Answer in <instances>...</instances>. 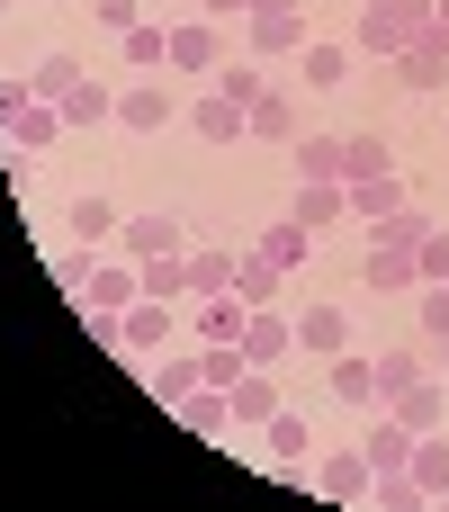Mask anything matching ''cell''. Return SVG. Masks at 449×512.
Returning <instances> with one entry per match:
<instances>
[{
    "mask_svg": "<svg viewBox=\"0 0 449 512\" xmlns=\"http://www.w3.org/2000/svg\"><path fill=\"white\" fill-rule=\"evenodd\" d=\"M261 441H270V459H279L288 477H315V432H306V414H288V405H279V414L261 423Z\"/></svg>",
    "mask_w": 449,
    "mask_h": 512,
    "instance_id": "obj_11",
    "label": "cell"
},
{
    "mask_svg": "<svg viewBox=\"0 0 449 512\" xmlns=\"http://www.w3.org/2000/svg\"><path fill=\"white\" fill-rule=\"evenodd\" d=\"M234 297H243V306H279V297H288V270H279L270 252H234Z\"/></svg>",
    "mask_w": 449,
    "mask_h": 512,
    "instance_id": "obj_19",
    "label": "cell"
},
{
    "mask_svg": "<svg viewBox=\"0 0 449 512\" xmlns=\"http://www.w3.org/2000/svg\"><path fill=\"white\" fill-rule=\"evenodd\" d=\"M396 207H414L405 171H369V180H351V225H387Z\"/></svg>",
    "mask_w": 449,
    "mask_h": 512,
    "instance_id": "obj_10",
    "label": "cell"
},
{
    "mask_svg": "<svg viewBox=\"0 0 449 512\" xmlns=\"http://www.w3.org/2000/svg\"><path fill=\"white\" fill-rule=\"evenodd\" d=\"M288 153H297V180H351V162H342V135H297Z\"/></svg>",
    "mask_w": 449,
    "mask_h": 512,
    "instance_id": "obj_28",
    "label": "cell"
},
{
    "mask_svg": "<svg viewBox=\"0 0 449 512\" xmlns=\"http://www.w3.org/2000/svg\"><path fill=\"white\" fill-rule=\"evenodd\" d=\"M171 315H180V306H162V297H135V306L117 315V351H135V360L171 351Z\"/></svg>",
    "mask_w": 449,
    "mask_h": 512,
    "instance_id": "obj_5",
    "label": "cell"
},
{
    "mask_svg": "<svg viewBox=\"0 0 449 512\" xmlns=\"http://www.w3.org/2000/svg\"><path fill=\"white\" fill-rule=\"evenodd\" d=\"M324 504H369V450H333V459H315V477H306Z\"/></svg>",
    "mask_w": 449,
    "mask_h": 512,
    "instance_id": "obj_7",
    "label": "cell"
},
{
    "mask_svg": "<svg viewBox=\"0 0 449 512\" xmlns=\"http://www.w3.org/2000/svg\"><path fill=\"white\" fill-rule=\"evenodd\" d=\"M324 387H333L342 405H360V414H378V360H369V351H333V369H324Z\"/></svg>",
    "mask_w": 449,
    "mask_h": 512,
    "instance_id": "obj_15",
    "label": "cell"
},
{
    "mask_svg": "<svg viewBox=\"0 0 449 512\" xmlns=\"http://www.w3.org/2000/svg\"><path fill=\"white\" fill-rule=\"evenodd\" d=\"M378 297H405V288H423V261L405 252V243H369V270H360Z\"/></svg>",
    "mask_w": 449,
    "mask_h": 512,
    "instance_id": "obj_18",
    "label": "cell"
},
{
    "mask_svg": "<svg viewBox=\"0 0 449 512\" xmlns=\"http://www.w3.org/2000/svg\"><path fill=\"white\" fill-rule=\"evenodd\" d=\"M117 252H126V261L189 252V225H180V216H162V207H144V216H126V225H117Z\"/></svg>",
    "mask_w": 449,
    "mask_h": 512,
    "instance_id": "obj_4",
    "label": "cell"
},
{
    "mask_svg": "<svg viewBox=\"0 0 449 512\" xmlns=\"http://www.w3.org/2000/svg\"><path fill=\"white\" fill-rule=\"evenodd\" d=\"M63 225H72V243H81V252H108V243H117V225H126V216H117V207H108V198H99V189H81V198H72V207H63Z\"/></svg>",
    "mask_w": 449,
    "mask_h": 512,
    "instance_id": "obj_13",
    "label": "cell"
},
{
    "mask_svg": "<svg viewBox=\"0 0 449 512\" xmlns=\"http://www.w3.org/2000/svg\"><path fill=\"white\" fill-rule=\"evenodd\" d=\"M198 18H216V27H225V18H252V0H198Z\"/></svg>",
    "mask_w": 449,
    "mask_h": 512,
    "instance_id": "obj_45",
    "label": "cell"
},
{
    "mask_svg": "<svg viewBox=\"0 0 449 512\" xmlns=\"http://www.w3.org/2000/svg\"><path fill=\"white\" fill-rule=\"evenodd\" d=\"M189 126H198L207 144H243V135H252V108H234L225 90H207V99L189 108Z\"/></svg>",
    "mask_w": 449,
    "mask_h": 512,
    "instance_id": "obj_24",
    "label": "cell"
},
{
    "mask_svg": "<svg viewBox=\"0 0 449 512\" xmlns=\"http://www.w3.org/2000/svg\"><path fill=\"white\" fill-rule=\"evenodd\" d=\"M243 369H252V360H243V342H207V351H198V378H207V387H234Z\"/></svg>",
    "mask_w": 449,
    "mask_h": 512,
    "instance_id": "obj_38",
    "label": "cell"
},
{
    "mask_svg": "<svg viewBox=\"0 0 449 512\" xmlns=\"http://www.w3.org/2000/svg\"><path fill=\"white\" fill-rule=\"evenodd\" d=\"M243 36H252V63H270V54H306V18H297V9H252Z\"/></svg>",
    "mask_w": 449,
    "mask_h": 512,
    "instance_id": "obj_9",
    "label": "cell"
},
{
    "mask_svg": "<svg viewBox=\"0 0 449 512\" xmlns=\"http://www.w3.org/2000/svg\"><path fill=\"white\" fill-rule=\"evenodd\" d=\"M27 99H36V90H27V81H0V135H9V126H18V108H27Z\"/></svg>",
    "mask_w": 449,
    "mask_h": 512,
    "instance_id": "obj_44",
    "label": "cell"
},
{
    "mask_svg": "<svg viewBox=\"0 0 449 512\" xmlns=\"http://www.w3.org/2000/svg\"><path fill=\"white\" fill-rule=\"evenodd\" d=\"M90 18H99L108 36H126V27H144V18H153V0H90Z\"/></svg>",
    "mask_w": 449,
    "mask_h": 512,
    "instance_id": "obj_41",
    "label": "cell"
},
{
    "mask_svg": "<svg viewBox=\"0 0 449 512\" xmlns=\"http://www.w3.org/2000/svg\"><path fill=\"white\" fill-rule=\"evenodd\" d=\"M423 27H432V0H360V18H351V54L396 63Z\"/></svg>",
    "mask_w": 449,
    "mask_h": 512,
    "instance_id": "obj_1",
    "label": "cell"
},
{
    "mask_svg": "<svg viewBox=\"0 0 449 512\" xmlns=\"http://www.w3.org/2000/svg\"><path fill=\"white\" fill-rule=\"evenodd\" d=\"M171 414H180V432H198V441H225V432H234V396H225V387H189Z\"/></svg>",
    "mask_w": 449,
    "mask_h": 512,
    "instance_id": "obj_16",
    "label": "cell"
},
{
    "mask_svg": "<svg viewBox=\"0 0 449 512\" xmlns=\"http://www.w3.org/2000/svg\"><path fill=\"white\" fill-rule=\"evenodd\" d=\"M243 297H198V342H243Z\"/></svg>",
    "mask_w": 449,
    "mask_h": 512,
    "instance_id": "obj_32",
    "label": "cell"
},
{
    "mask_svg": "<svg viewBox=\"0 0 449 512\" xmlns=\"http://www.w3.org/2000/svg\"><path fill=\"white\" fill-rule=\"evenodd\" d=\"M252 9H306V0H252Z\"/></svg>",
    "mask_w": 449,
    "mask_h": 512,
    "instance_id": "obj_48",
    "label": "cell"
},
{
    "mask_svg": "<svg viewBox=\"0 0 449 512\" xmlns=\"http://www.w3.org/2000/svg\"><path fill=\"white\" fill-rule=\"evenodd\" d=\"M288 351H297V315H279V306H252V315H243V360H252V369H279Z\"/></svg>",
    "mask_w": 449,
    "mask_h": 512,
    "instance_id": "obj_6",
    "label": "cell"
},
{
    "mask_svg": "<svg viewBox=\"0 0 449 512\" xmlns=\"http://www.w3.org/2000/svg\"><path fill=\"white\" fill-rule=\"evenodd\" d=\"M198 297H234V252L189 243V306H198Z\"/></svg>",
    "mask_w": 449,
    "mask_h": 512,
    "instance_id": "obj_29",
    "label": "cell"
},
{
    "mask_svg": "<svg viewBox=\"0 0 449 512\" xmlns=\"http://www.w3.org/2000/svg\"><path fill=\"white\" fill-rule=\"evenodd\" d=\"M54 135H63V108H45V99H27V108H18V126H9V153H45Z\"/></svg>",
    "mask_w": 449,
    "mask_h": 512,
    "instance_id": "obj_30",
    "label": "cell"
},
{
    "mask_svg": "<svg viewBox=\"0 0 449 512\" xmlns=\"http://www.w3.org/2000/svg\"><path fill=\"white\" fill-rule=\"evenodd\" d=\"M135 288H144V297H162V306H189V252L135 261Z\"/></svg>",
    "mask_w": 449,
    "mask_h": 512,
    "instance_id": "obj_27",
    "label": "cell"
},
{
    "mask_svg": "<svg viewBox=\"0 0 449 512\" xmlns=\"http://www.w3.org/2000/svg\"><path fill=\"white\" fill-rule=\"evenodd\" d=\"M297 225H351V180H297Z\"/></svg>",
    "mask_w": 449,
    "mask_h": 512,
    "instance_id": "obj_17",
    "label": "cell"
},
{
    "mask_svg": "<svg viewBox=\"0 0 449 512\" xmlns=\"http://www.w3.org/2000/svg\"><path fill=\"white\" fill-rule=\"evenodd\" d=\"M414 378H432V369H423L414 351H378V405H396V396H405Z\"/></svg>",
    "mask_w": 449,
    "mask_h": 512,
    "instance_id": "obj_36",
    "label": "cell"
},
{
    "mask_svg": "<svg viewBox=\"0 0 449 512\" xmlns=\"http://www.w3.org/2000/svg\"><path fill=\"white\" fill-rule=\"evenodd\" d=\"M306 243H315V234H306V225H297V216H288V225H270V234H261V243H252V252H270V261H279V270H297V261H306Z\"/></svg>",
    "mask_w": 449,
    "mask_h": 512,
    "instance_id": "obj_37",
    "label": "cell"
},
{
    "mask_svg": "<svg viewBox=\"0 0 449 512\" xmlns=\"http://www.w3.org/2000/svg\"><path fill=\"white\" fill-rule=\"evenodd\" d=\"M297 351H315V360H333V351H351V315L342 306H297Z\"/></svg>",
    "mask_w": 449,
    "mask_h": 512,
    "instance_id": "obj_14",
    "label": "cell"
},
{
    "mask_svg": "<svg viewBox=\"0 0 449 512\" xmlns=\"http://www.w3.org/2000/svg\"><path fill=\"white\" fill-rule=\"evenodd\" d=\"M216 90H225L234 108H252V99H270V72H261V63L243 54V63H225V72H216Z\"/></svg>",
    "mask_w": 449,
    "mask_h": 512,
    "instance_id": "obj_35",
    "label": "cell"
},
{
    "mask_svg": "<svg viewBox=\"0 0 449 512\" xmlns=\"http://www.w3.org/2000/svg\"><path fill=\"white\" fill-rule=\"evenodd\" d=\"M351 63H360V54H351L342 36H306V90H342Z\"/></svg>",
    "mask_w": 449,
    "mask_h": 512,
    "instance_id": "obj_26",
    "label": "cell"
},
{
    "mask_svg": "<svg viewBox=\"0 0 449 512\" xmlns=\"http://www.w3.org/2000/svg\"><path fill=\"white\" fill-rule=\"evenodd\" d=\"M414 315H423L432 342H449V279H423V306H414Z\"/></svg>",
    "mask_w": 449,
    "mask_h": 512,
    "instance_id": "obj_42",
    "label": "cell"
},
{
    "mask_svg": "<svg viewBox=\"0 0 449 512\" xmlns=\"http://www.w3.org/2000/svg\"><path fill=\"white\" fill-rule=\"evenodd\" d=\"M432 36H441V45H449V0H432Z\"/></svg>",
    "mask_w": 449,
    "mask_h": 512,
    "instance_id": "obj_47",
    "label": "cell"
},
{
    "mask_svg": "<svg viewBox=\"0 0 449 512\" xmlns=\"http://www.w3.org/2000/svg\"><path fill=\"white\" fill-rule=\"evenodd\" d=\"M171 117H180L171 81H153V72H144V81H126V90H117V126H126V135H162Z\"/></svg>",
    "mask_w": 449,
    "mask_h": 512,
    "instance_id": "obj_3",
    "label": "cell"
},
{
    "mask_svg": "<svg viewBox=\"0 0 449 512\" xmlns=\"http://www.w3.org/2000/svg\"><path fill=\"white\" fill-rule=\"evenodd\" d=\"M414 261H423V279H449V225H432V234L414 243Z\"/></svg>",
    "mask_w": 449,
    "mask_h": 512,
    "instance_id": "obj_43",
    "label": "cell"
},
{
    "mask_svg": "<svg viewBox=\"0 0 449 512\" xmlns=\"http://www.w3.org/2000/svg\"><path fill=\"white\" fill-rule=\"evenodd\" d=\"M342 162H351V180H369V171H396V153H387L378 135H342Z\"/></svg>",
    "mask_w": 449,
    "mask_h": 512,
    "instance_id": "obj_39",
    "label": "cell"
},
{
    "mask_svg": "<svg viewBox=\"0 0 449 512\" xmlns=\"http://www.w3.org/2000/svg\"><path fill=\"white\" fill-rule=\"evenodd\" d=\"M153 9H162V18H198V0H153Z\"/></svg>",
    "mask_w": 449,
    "mask_h": 512,
    "instance_id": "obj_46",
    "label": "cell"
},
{
    "mask_svg": "<svg viewBox=\"0 0 449 512\" xmlns=\"http://www.w3.org/2000/svg\"><path fill=\"white\" fill-rule=\"evenodd\" d=\"M441 378H449V351H441Z\"/></svg>",
    "mask_w": 449,
    "mask_h": 512,
    "instance_id": "obj_49",
    "label": "cell"
},
{
    "mask_svg": "<svg viewBox=\"0 0 449 512\" xmlns=\"http://www.w3.org/2000/svg\"><path fill=\"white\" fill-rule=\"evenodd\" d=\"M63 126H117V90H108V81H81V90L63 99Z\"/></svg>",
    "mask_w": 449,
    "mask_h": 512,
    "instance_id": "obj_31",
    "label": "cell"
},
{
    "mask_svg": "<svg viewBox=\"0 0 449 512\" xmlns=\"http://www.w3.org/2000/svg\"><path fill=\"white\" fill-rule=\"evenodd\" d=\"M396 423H414V432H441V414H449V378H414L396 405H387Z\"/></svg>",
    "mask_w": 449,
    "mask_h": 512,
    "instance_id": "obj_25",
    "label": "cell"
},
{
    "mask_svg": "<svg viewBox=\"0 0 449 512\" xmlns=\"http://www.w3.org/2000/svg\"><path fill=\"white\" fill-rule=\"evenodd\" d=\"M144 387H153V396H162V414H171L189 387H207V378H198V351H153V360H144Z\"/></svg>",
    "mask_w": 449,
    "mask_h": 512,
    "instance_id": "obj_20",
    "label": "cell"
},
{
    "mask_svg": "<svg viewBox=\"0 0 449 512\" xmlns=\"http://www.w3.org/2000/svg\"><path fill=\"white\" fill-rule=\"evenodd\" d=\"M423 234H432V216H423V207H396L387 225H369V243H405V252H414Z\"/></svg>",
    "mask_w": 449,
    "mask_h": 512,
    "instance_id": "obj_40",
    "label": "cell"
},
{
    "mask_svg": "<svg viewBox=\"0 0 449 512\" xmlns=\"http://www.w3.org/2000/svg\"><path fill=\"white\" fill-rule=\"evenodd\" d=\"M387 72H396V90H449V45L423 27V36H414V45H405Z\"/></svg>",
    "mask_w": 449,
    "mask_h": 512,
    "instance_id": "obj_8",
    "label": "cell"
},
{
    "mask_svg": "<svg viewBox=\"0 0 449 512\" xmlns=\"http://www.w3.org/2000/svg\"><path fill=\"white\" fill-rule=\"evenodd\" d=\"M252 135H261V144H297L306 126H297V108H288V99L270 90V99H252Z\"/></svg>",
    "mask_w": 449,
    "mask_h": 512,
    "instance_id": "obj_34",
    "label": "cell"
},
{
    "mask_svg": "<svg viewBox=\"0 0 449 512\" xmlns=\"http://www.w3.org/2000/svg\"><path fill=\"white\" fill-rule=\"evenodd\" d=\"M414 477H423L432 504L449 495V432H423V441H414Z\"/></svg>",
    "mask_w": 449,
    "mask_h": 512,
    "instance_id": "obj_33",
    "label": "cell"
},
{
    "mask_svg": "<svg viewBox=\"0 0 449 512\" xmlns=\"http://www.w3.org/2000/svg\"><path fill=\"white\" fill-rule=\"evenodd\" d=\"M81 81H90V63H81L72 45H54V54H36V72H27V90H36L45 108H63V99H72Z\"/></svg>",
    "mask_w": 449,
    "mask_h": 512,
    "instance_id": "obj_12",
    "label": "cell"
},
{
    "mask_svg": "<svg viewBox=\"0 0 449 512\" xmlns=\"http://www.w3.org/2000/svg\"><path fill=\"white\" fill-rule=\"evenodd\" d=\"M414 441H423V432L378 405V423H369V441H360V450H369V477H378V468H414Z\"/></svg>",
    "mask_w": 449,
    "mask_h": 512,
    "instance_id": "obj_22",
    "label": "cell"
},
{
    "mask_svg": "<svg viewBox=\"0 0 449 512\" xmlns=\"http://www.w3.org/2000/svg\"><path fill=\"white\" fill-rule=\"evenodd\" d=\"M117 54H126V72H171V18L126 27V36H117Z\"/></svg>",
    "mask_w": 449,
    "mask_h": 512,
    "instance_id": "obj_23",
    "label": "cell"
},
{
    "mask_svg": "<svg viewBox=\"0 0 449 512\" xmlns=\"http://www.w3.org/2000/svg\"><path fill=\"white\" fill-rule=\"evenodd\" d=\"M225 396H234V432H261V423L279 414V378H270V369H243Z\"/></svg>",
    "mask_w": 449,
    "mask_h": 512,
    "instance_id": "obj_21",
    "label": "cell"
},
{
    "mask_svg": "<svg viewBox=\"0 0 449 512\" xmlns=\"http://www.w3.org/2000/svg\"><path fill=\"white\" fill-rule=\"evenodd\" d=\"M171 72H189V81H216V72H225L216 18H171Z\"/></svg>",
    "mask_w": 449,
    "mask_h": 512,
    "instance_id": "obj_2",
    "label": "cell"
}]
</instances>
